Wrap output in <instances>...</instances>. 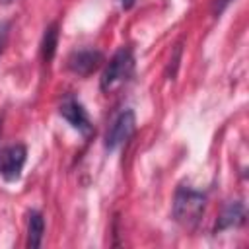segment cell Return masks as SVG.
Returning <instances> with one entry per match:
<instances>
[{"label": "cell", "instance_id": "cell-1", "mask_svg": "<svg viewBox=\"0 0 249 249\" xmlns=\"http://www.w3.org/2000/svg\"><path fill=\"white\" fill-rule=\"evenodd\" d=\"M206 208V196L191 187H179L175 193V202H173V216L175 220L185 226L193 228L200 222L202 214Z\"/></svg>", "mask_w": 249, "mask_h": 249}, {"label": "cell", "instance_id": "cell-2", "mask_svg": "<svg viewBox=\"0 0 249 249\" xmlns=\"http://www.w3.org/2000/svg\"><path fill=\"white\" fill-rule=\"evenodd\" d=\"M130 72H132V53H130V49H119L113 54V58L109 60V64L101 76V89L103 91L111 89L115 84L123 82Z\"/></svg>", "mask_w": 249, "mask_h": 249}, {"label": "cell", "instance_id": "cell-3", "mask_svg": "<svg viewBox=\"0 0 249 249\" xmlns=\"http://www.w3.org/2000/svg\"><path fill=\"white\" fill-rule=\"evenodd\" d=\"M136 128V117L130 109H124L119 113V117L113 121L105 134V148L107 150H117L121 144H124Z\"/></svg>", "mask_w": 249, "mask_h": 249}, {"label": "cell", "instance_id": "cell-4", "mask_svg": "<svg viewBox=\"0 0 249 249\" xmlns=\"http://www.w3.org/2000/svg\"><path fill=\"white\" fill-rule=\"evenodd\" d=\"M25 156H27V150L21 144L2 148L0 150V175L6 181H16L25 163Z\"/></svg>", "mask_w": 249, "mask_h": 249}, {"label": "cell", "instance_id": "cell-5", "mask_svg": "<svg viewBox=\"0 0 249 249\" xmlns=\"http://www.w3.org/2000/svg\"><path fill=\"white\" fill-rule=\"evenodd\" d=\"M101 62H103V54L99 51H93V49L74 51L68 56V68L72 72H76L78 76H89L93 70L99 68Z\"/></svg>", "mask_w": 249, "mask_h": 249}, {"label": "cell", "instance_id": "cell-6", "mask_svg": "<svg viewBox=\"0 0 249 249\" xmlns=\"http://www.w3.org/2000/svg\"><path fill=\"white\" fill-rule=\"evenodd\" d=\"M60 115L82 134H88L91 130V124H89V117L86 113V109L82 107L80 101H76L72 95L64 97L62 103H60Z\"/></svg>", "mask_w": 249, "mask_h": 249}, {"label": "cell", "instance_id": "cell-7", "mask_svg": "<svg viewBox=\"0 0 249 249\" xmlns=\"http://www.w3.org/2000/svg\"><path fill=\"white\" fill-rule=\"evenodd\" d=\"M245 222V208L239 200H233V202H228L216 222V231H222V230H228V228H235V226H241Z\"/></svg>", "mask_w": 249, "mask_h": 249}, {"label": "cell", "instance_id": "cell-8", "mask_svg": "<svg viewBox=\"0 0 249 249\" xmlns=\"http://www.w3.org/2000/svg\"><path fill=\"white\" fill-rule=\"evenodd\" d=\"M43 233H45V220L41 216V212L33 210L29 212V222H27V247L37 249L43 241Z\"/></svg>", "mask_w": 249, "mask_h": 249}, {"label": "cell", "instance_id": "cell-9", "mask_svg": "<svg viewBox=\"0 0 249 249\" xmlns=\"http://www.w3.org/2000/svg\"><path fill=\"white\" fill-rule=\"evenodd\" d=\"M56 43H58V25L56 23H51L47 29H45V35H43V43H41V56L45 62H51L54 53H56Z\"/></svg>", "mask_w": 249, "mask_h": 249}, {"label": "cell", "instance_id": "cell-10", "mask_svg": "<svg viewBox=\"0 0 249 249\" xmlns=\"http://www.w3.org/2000/svg\"><path fill=\"white\" fill-rule=\"evenodd\" d=\"M8 31H10L8 21H2L0 19V54H2L4 47H6V43H8Z\"/></svg>", "mask_w": 249, "mask_h": 249}, {"label": "cell", "instance_id": "cell-11", "mask_svg": "<svg viewBox=\"0 0 249 249\" xmlns=\"http://www.w3.org/2000/svg\"><path fill=\"white\" fill-rule=\"evenodd\" d=\"M121 4H123V8H130L134 4V0H121Z\"/></svg>", "mask_w": 249, "mask_h": 249}, {"label": "cell", "instance_id": "cell-12", "mask_svg": "<svg viewBox=\"0 0 249 249\" xmlns=\"http://www.w3.org/2000/svg\"><path fill=\"white\" fill-rule=\"evenodd\" d=\"M2 2H12V0H2Z\"/></svg>", "mask_w": 249, "mask_h": 249}]
</instances>
